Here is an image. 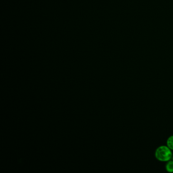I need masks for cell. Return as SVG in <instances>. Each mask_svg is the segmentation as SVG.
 <instances>
[{
  "label": "cell",
  "mask_w": 173,
  "mask_h": 173,
  "mask_svg": "<svg viewBox=\"0 0 173 173\" xmlns=\"http://www.w3.org/2000/svg\"><path fill=\"white\" fill-rule=\"evenodd\" d=\"M173 153L172 150L167 146L162 145L158 147L155 152V157L161 162H167L172 159Z\"/></svg>",
  "instance_id": "obj_1"
},
{
  "label": "cell",
  "mask_w": 173,
  "mask_h": 173,
  "mask_svg": "<svg viewBox=\"0 0 173 173\" xmlns=\"http://www.w3.org/2000/svg\"><path fill=\"white\" fill-rule=\"evenodd\" d=\"M166 171L169 173H173V160H170L167 161L166 165Z\"/></svg>",
  "instance_id": "obj_2"
},
{
  "label": "cell",
  "mask_w": 173,
  "mask_h": 173,
  "mask_svg": "<svg viewBox=\"0 0 173 173\" xmlns=\"http://www.w3.org/2000/svg\"><path fill=\"white\" fill-rule=\"evenodd\" d=\"M166 146L172 150H173V135L168 138L166 141Z\"/></svg>",
  "instance_id": "obj_3"
}]
</instances>
